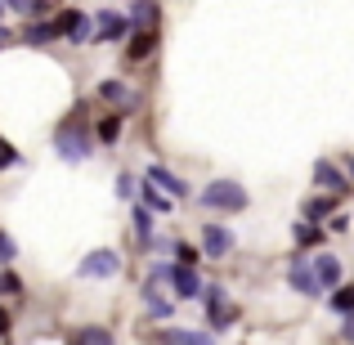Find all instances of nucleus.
Wrapping results in <instances>:
<instances>
[{"mask_svg": "<svg viewBox=\"0 0 354 345\" xmlns=\"http://www.w3.org/2000/svg\"><path fill=\"white\" fill-rule=\"evenodd\" d=\"M54 148H59L63 162H86V157L95 153V135H90V130L81 126L77 117H72V121H63V126H59V135H54Z\"/></svg>", "mask_w": 354, "mask_h": 345, "instance_id": "nucleus-1", "label": "nucleus"}, {"mask_svg": "<svg viewBox=\"0 0 354 345\" xmlns=\"http://www.w3.org/2000/svg\"><path fill=\"white\" fill-rule=\"evenodd\" d=\"M198 202H202V211H247L251 198L238 180H216L198 193Z\"/></svg>", "mask_w": 354, "mask_h": 345, "instance_id": "nucleus-2", "label": "nucleus"}, {"mask_svg": "<svg viewBox=\"0 0 354 345\" xmlns=\"http://www.w3.org/2000/svg\"><path fill=\"white\" fill-rule=\"evenodd\" d=\"M234 247H238V238H234L225 225H216V220H202V256H207V260L234 256Z\"/></svg>", "mask_w": 354, "mask_h": 345, "instance_id": "nucleus-3", "label": "nucleus"}, {"mask_svg": "<svg viewBox=\"0 0 354 345\" xmlns=\"http://www.w3.org/2000/svg\"><path fill=\"white\" fill-rule=\"evenodd\" d=\"M126 36H130V18L113 14V9H99V14L90 18V41L108 45V41H126Z\"/></svg>", "mask_w": 354, "mask_h": 345, "instance_id": "nucleus-4", "label": "nucleus"}, {"mask_svg": "<svg viewBox=\"0 0 354 345\" xmlns=\"http://www.w3.org/2000/svg\"><path fill=\"white\" fill-rule=\"evenodd\" d=\"M202 296H207V328H229V323L238 319V310L225 301V287H202Z\"/></svg>", "mask_w": 354, "mask_h": 345, "instance_id": "nucleus-5", "label": "nucleus"}, {"mask_svg": "<svg viewBox=\"0 0 354 345\" xmlns=\"http://www.w3.org/2000/svg\"><path fill=\"white\" fill-rule=\"evenodd\" d=\"M54 27H59V41L90 45V18L81 14V9H63V14L54 18Z\"/></svg>", "mask_w": 354, "mask_h": 345, "instance_id": "nucleus-6", "label": "nucleus"}, {"mask_svg": "<svg viewBox=\"0 0 354 345\" xmlns=\"http://www.w3.org/2000/svg\"><path fill=\"white\" fill-rule=\"evenodd\" d=\"M287 283H292V292H301V296H314V292H323L319 287V278H314V260L305 256H292V269H287Z\"/></svg>", "mask_w": 354, "mask_h": 345, "instance_id": "nucleus-7", "label": "nucleus"}, {"mask_svg": "<svg viewBox=\"0 0 354 345\" xmlns=\"http://www.w3.org/2000/svg\"><path fill=\"white\" fill-rule=\"evenodd\" d=\"M166 283H171V292L180 296V301L202 296V283H198V274H193V265H166Z\"/></svg>", "mask_w": 354, "mask_h": 345, "instance_id": "nucleus-8", "label": "nucleus"}, {"mask_svg": "<svg viewBox=\"0 0 354 345\" xmlns=\"http://www.w3.org/2000/svg\"><path fill=\"white\" fill-rule=\"evenodd\" d=\"M117 269H121V256L104 247V251H90V256L81 260V269H77V274H81V278H113Z\"/></svg>", "mask_w": 354, "mask_h": 345, "instance_id": "nucleus-9", "label": "nucleus"}, {"mask_svg": "<svg viewBox=\"0 0 354 345\" xmlns=\"http://www.w3.org/2000/svg\"><path fill=\"white\" fill-rule=\"evenodd\" d=\"M314 184L328 189V193H346L350 189V175L341 171L337 162H323V157H319V162H314Z\"/></svg>", "mask_w": 354, "mask_h": 345, "instance_id": "nucleus-10", "label": "nucleus"}, {"mask_svg": "<svg viewBox=\"0 0 354 345\" xmlns=\"http://www.w3.org/2000/svg\"><path fill=\"white\" fill-rule=\"evenodd\" d=\"M153 50H157V32H153V27H130L126 59H130V63H139V59H148Z\"/></svg>", "mask_w": 354, "mask_h": 345, "instance_id": "nucleus-11", "label": "nucleus"}, {"mask_svg": "<svg viewBox=\"0 0 354 345\" xmlns=\"http://www.w3.org/2000/svg\"><path fill=\"white\" fill-rule=\"evenodd\" d=\"M310 260H314V278H319V287H323V292L341 287V260H337V256L319 251V256H310Z\"/></svg>", "mask_w": 354, "mask_h": 345, "instance_id": "nucleus-12", "label": "nucleus"}, {"mask_svg": "<svg viewBox=\"0 0 354 345\" xmlns=\"http://www.w3.org/2000/svg\"><path fill=\"white\" fill-rule=\"evenodd\" d=\"M148 180H153L166 198H189V184H184L175 171H166V166H148Z\"/></svg>", "mask_w": 354, "mask_h": 345, "instance_id": "nucleus-13", "label": "nucleus"}, {"mask_svg": "<svg viewBox=\"0 0 354 345\" xmlns=\"http://www.w3.org/2000/svg\"><path fill=\"white\" fill-rule=\"evenodd\" d=\"M162 345H216V337L211 332H189V328H166Z\"/></svg>", "mask_w": 354, "mask_h": 345, "instance_id": "nucleus-14", "label": "nucleus"}, {"mask_svg": "<svg viewBox=\"0 0 354 345\" xmlns=\"http://www.w3.org/2000/svg\"><path fill=\"white\" fill-rule=\"evenodd\" d=\"M23 41H27V45H50V41H59V27H54V23H41V18H32V23L23 27Z\"/></svg>", "mask_w": 354, "mask_h": 345, "instance_id": "nucleus-15", "label": "nucleus"}, {"mask_svg": "<svg viewBox=\"0 0 354 345\" xmlns=\"http://www.w3.org/2000/svg\"><path fill=\"white\" fill-rule=\"evenodd\" d=\"M130 27H157V0H130Z\"/></svg>", "mask_w": 354, "mask_h": 345, "instance_id": "nucleus-16", "label": "nucleus"}, {"mask_svg": "<svg viewBox=\"0 0 354 345\" xmlns=\"http://www.w3.org/2000/svg\"><path fill=\"white\" fill-rule=\"evenodd\" d=\"M99 99H104V104H121V108L135 104V95H130L121 81H104V86H99Z\"/></svg>", "mask_w": 354, "mask_h": 345, "instance_id": "nucleus-17", "label": "nucleus"}, {"mask_svg": "<svg viewBox=\"0 0 354 345\" xmlns=\"http://www.w3.org/2000/svg\"><path fill=\"white\" fill-rule=\"evenodd\" d=\"M72 345H113V332L108 328H77L72 332Z\"/></svg>", "mask_w": 354, "mask_h": 345, "instance_id": "nucleus-18", "label": "nucleus"}, {"mask_svg": "<svg viewBox=\"0 0 354 345\" xmlns=\"http://www.w3.org/2000/svg\"><path fill=\"white\" fill-rule=\"evenodd\" d=\"M139 198H144V207H153V211H171V198H166V193L157 189L153 180H148V184H139Z\"/></svg>", "mask_w": 354, "mask_h": 345, "instance_id": "nucleus-19", "label": "nucleus"}, {"mask_svg": "<svg viewBox=\"0 0 354 345\" xmlns=\"http://www.w3.org/2000/svg\"><path fill=\"white\" fill-rule=\"evenodd\" d=\"M45 5H50V0H5V9L23 14L27 23H32V18H41V14H45Z\"/></svg>", "mask_w": 354, "mask_h": 345, "instance_id": "nucleus-20", "label": "nucleus"}, {"mask_svg": "<svg viewBox=\"0 0 354 345\" xmlns=\"http://www.w3.org/2000/svg\"><path fill=\"white\" fill-rule=\"evenodd\" d=\"M305 220H319V216H332V211H337V198H310L305 202Z\"/></svg>", "mask_w": 354, "mask_h": 345, "instance_id": "nucleus-21", "label": "nucleus"}, {"mask_svg": "<svg viewBox=\"0 0 354 345\" xmlns=\"http://www.w3.org/2000/svg\"><path fill=\"white\" fill-rule=\"evenodd\" d=\"M135 238L153 242V211H148V207H135Z\"/></svg>", "mask_w": 354, "mask_h": 345, "instance_id": "nucleus-22", "label": "nucleus"}, {"mask_svg": "<svg viewBox=\"0 0 354 345\" xmlns=\"http://www.w3.org/2000/svg\"><path fill=\"white\" fill-rule=\"evenodd\" d=\"M332 310H337V314H354V287H337V292H332Z\"/></svg>", "mask_w": 354, "mask_h": 345, "instance_id": "nucleus-23", "label": "nucleus"}, {"mask_svg": "<svg viewBox=\"0 0 354 345\" xmlns=\"http://www.w3.org/2000/svg\"><path fill=\"white\" fill-rule=\"evenodd\" d=\"M296 242H301V247H319V242H323V229L319 225H296Z\"/></svg>", "mask_w": 354, "mask_h": 345, "instance_id": "nucleus-24", "label": "nucleus"}, {"mask_svg": "<svg viewBox=\"0 0 354 345\" xmlns=\"http://www.w3.org/2000/svg\"><path fill=\"white\" fill-rule=\"evenodd\" d=\"M148 314H153V319H171V314H175V301H162V292L148 296Z\"/></svg>", "mask_w": 354, "mask_h": 345, "instance_id": "nucleus-25", "label": "nucleus"}, {"mask_svg": "<svg viewBox=\"0 0 354 345\" xmlns=\"http://www.w3.org/2000/svg\"><path fill=\"white\" fill-rule=\"evenodd\" d=\"M175 256H180V260H175V265H198V247H189V242H175Z\"/></svg>", "mask_w": 354, "mask_h": 345, "instance_id": "nucleus-26", "label": "nucleus"}, {"mask_svg": "<svg viewBox=\"0 0 354 345\" xmlns=\"http://www.w3.org/2000/svg\"><path fill=\"white\" fill-rule=\"evenodd\" d=\"M117 130H121V117L99 121V139H104V144H113V139H117Z\"/></svg>", "mask_w": 354, "mask_h": 345, "instance_id": "nucleus-27", "label": "nucleus"}, {"mask_svg": "<svg viewBox=\"0 0 354 345\" xmlns=\"http://www.w3.org/2000/svg\"><path fill=\"white\" fill-rule=\"evenodd\" d=\"M18 256V247H14V238H9L5 229H0V265H9V260Z\"/></svg>", "mask_w": 354, "mask_h": 345, "instance_id": "nucleus-28", "label": "nucleus"}, {"mask_svg": "<svg viewBox=\"0 0 354 345\" xmlns=\"http://www.w3.org/2000/svg\"><path fill=\"white\" fill-rule=\"evenodd\" d=\"M135 189H139L135 175H117V198H135Z\"/></svg>", "mask_w": 354, "mask_h": 345, "instance_id": "nucleus-29", "label": "nucleus"}, {"mask_svg": "<svg viewBox=\"0 0 354 345\" xmlns=\"http://www.w3.org/2000/svg\"><path fill=\"white\" fill-rule=\"evenodd\" d=\"M14 292H23V283H18V274H0V296H14Z\"/></svg>", "mask_w": 354, "mask_h": 345, "instance_id": "nucleus-30", "label": "nucleus"}, {"mask_svg": "<svg viewBox=\"0 0 354 345\" xmlns=\"http://www.w3.org/2000/svg\"><path fill=\"white\" fill-rule=\"evenodd\" d=\"M14 162H18V153L5 144V139H0V171H5V166H14Z\"/></svg>", "mask_w": 354, "mask_h": 345, "instance_id": "nucleus-31", "label": "nucleus"}, {"mask_svg": "<svg viewBox=\"0 0 354 345\" xmlns=\"http://www.w3.org/2000/svg\"><path fill=\"white\" fill-rule=\"evenodd\" d=\"M346 229H350V220L341 216V211H332V233H346Z\"/></svg>", "mask_w": 354, "mask_h": 345, "instance_id": "nucleus-32", "label": "nucleus"}, {"mask_svg": "<svg viewBox=\"0 0 354 345\" xmlns=\"http://www.w3.org/2000/svg\"><path fill=\"white\" fill-rule=\"evenodd\" d=\"M341 337H346V341L354 345V314H346V328H341Z\"/></svg>", "mask_w": 354, "mask_h": 345, "instance_id": "nucleus-33", "label": "nucleus"}, {"mask_svg": "<svg viewBox=\"0 0 354 345\" xmlns=\"http://www.w3.org/2000/svg\"><path fill=\"white\" fill-rule=\"evenodd\" d=\"M0 337H9V314L0 310Z\"/></svg>", "mask_w": 354, "mask_h": 345, "instance_id": "nucleus-34", "label": "nucleus"}, {"mask_svg": "<svg viewBox=\"0 0 354 345\" xmlns=\"http://www.w3.org/2000/svg\"><path fill=\"white\" fill-rule=\"evenodd\" d=\"M9 41H14V36H9V32H5V27H0V50H5V45H9Z\"/></svg>", "mask_w": 354, "mask_h": 345, "instance_id": "nucleus-35", "label": "nucleus"}, {"mask_svg": "<svg viewBox=\"0 0 354 345\" xmlns=\"http://www.w3.org/2000/svg\"><path fill=\"white\" fill-rule=\"evenodd\" d=\"M346 175H350V180H354V153L346 157Z\"/></svg>", "mask_w": 354, "mask_h": 345, "instance_id": "nucleus-36", "label": "nucleus"}, {"mask_svg": "<svg viewBox=\"0 0 354 345\" xmlns=\"http://www.w3.org/2000/svg\"><path fill=\"white\" fill-rule=\"evenodd\" d=\"M0 18H5V0H0Z\"/></svg>", "mask_w": 354, "mask_h": 345, "instance_id": "nucleus-37", "label": "nucleus"}]
</instances>
